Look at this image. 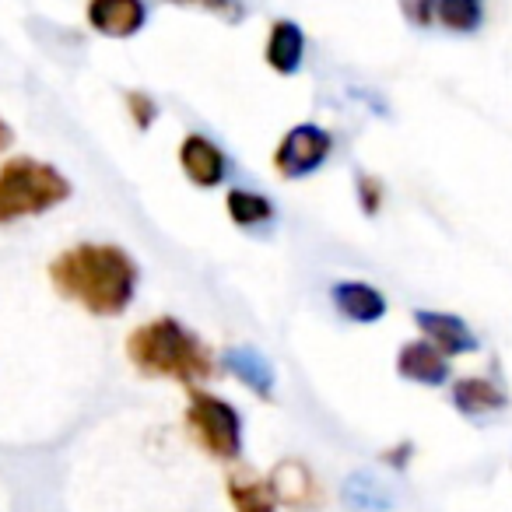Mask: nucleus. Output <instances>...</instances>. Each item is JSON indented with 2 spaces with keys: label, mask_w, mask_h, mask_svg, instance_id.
<instances>
[{
  "label": "nucleus",
  "mask_w": 512,
  "mask_h": 512,
  "mask_svg": "<svg viewBox=\"0 0 512 512\" xmlns=\"http://www.w3.org/2000/svg\"><path fill=\"white\" fill-rule=\"evenodd\" d=\"M355 193H358V204H362V214L376 218L379 207H383V183L376 176H369V172H358Z\"/></svg>",
  "instance_id": "obj_20"
},
{
  "label": "nucleus",
  "mask_w": 512,
  "mask_h": 512,
  "mask_svg": "<svg viewBox=\"0 0 512 512\" xmlns=\"http://www.w3.org/2000/svg\"><path fill=\"white\" fill-rule=\"evenodd\" d=\"M453 407L467 418H484V414H495L509 407V397L498 390L491 379L467 376L460 383H453Z\"/></svg>",
  "instance_id": "obj_14"
},
{
  "label": "nucleus",
  "mask_w": 512,
  "mask_h": 512,
  "mask_svg": "<svg viewBox=\"0 0 512 512\" xmlns=\"http://www.w3.org/2000/svg\"><path fill=\"white\" fill-rule=\"evenodd\" d=\"M46 274L60 299L78 302L92 316L127 313L137 295V281H141L134 256L113 242H78L53 256Z\"/></svg>",
  "instance_id": "obj_1"
},
{
  "label": "nucleus",
  "mask_w": 512,
  "mask_h": 512,
  "mask_svg": "<svg viewBox=\"0 0 512 512\" xmlns=\"http://www.w3.org/2000/svg\"><path fill=\"white\" fill-rule=\"evenodd\" d=\"M127 358L141 376L172 379V383H197L214 372L207 344L172 316H158L130 330Z\"/></svg>",
  "instance_id": "obj_2"
},
{
  "label": "nucleus",
  "mask_w": 512,
  "mask_h": 512,
  "mask_svg": "<svg viewBox=\"0 0 512 512\" xmlns=\"http://www.w3.org/2000/svg\"><path fill=\"white\" fill-rule=\"evenodd\" d=\"M186 432L214 460H239L242 414L228 400L204 390H190V400H186Z\"/></svg>",
  "instance_id": "obj_4"
},
{
  "label": "nucleus",
  "mask_w": 512,
  "mask_h": 512,
  "mask_svg": "<svg viewBox=\"0 0 512 512\" xmlns=\"http://www.w3.org/2000/svg\"><path fill=\"white\" fill-rule=\"evenodd\" d=\"M228 502L235 512H278V498L271 495L267 481H253V477H228L225 481Z\"/></svg>",
  "instance_id": "obj_17"
},
{
  "label": "nucleus",
  "mask_w": 512,
  "mask_h": 512,
  "mask_svg": "<svg viewBox=\"0 0 512 512\" xmlns=\"http://www.w3.org/2000/svg\"><path fill=\"white\" fill-rule=\"evenodd\" d=\"M85 18L106 39H134L148 25L144 0H88Z\"/></svg>",
  "instance_id": "obj_8"
},
{
  "label": "nucleus",
  "mask_w": 512,
  "mask_h": 512,
  "mask_svg": "<svg viewBox=\"0 0 512 512\" xmlns=\"http://www.w3.org/2000/svg\"><path fill=\"white\" fill-rule=\"evenodd\" d=\"M123 106H127L137 130H151V123L158 120V102L151 99L148 92H141V88H130V92L123 95Z\"/></svg>",
  "instance_id": "obj_19"
},
{
  "label": "nucleus",
  "mask_w": 512,
  "mask_h": 512,
  "mask_svg": "<svg viewBox=\"0 0 512 512\" xmlns=\"http://www.w3.org/2000/svg\"><path fill=\"white\" fill-rule=\"evenodd\" d=\"M169 4H197V8H207L211 15H218L221 22H242V4L239 0H169Z\"/></svg>",
  "instance_id": "obj_21"
},
{
  "label": "nucleus",
  "mask_w": 512,
  "mask_h": 512,
  "mask_svg": "<svg viewBox=\"0 0 512 512\" xmlns=\"http://www.w3.org/2000/svg\"><path fill=\"white\" fill-rule=\"evenodd\" d=\"M221 362H225V369L232 372V376L239 379L246 390H253L256 397H264V400L274 397L278 372H274L271 358H264L256 348H249V344H239V348H225Z\"/></svg>",
  "instance_id": "obj_12"
},
{
  "label": "nucleus",
  "mask_w": 512,
  "mask_h": 512,
  "mask_svg": "<svg viewBox=\"0 0 512 512\" xmlns=\"http://www.w3.org/2000/svg\"><path fill=\"white\" fill-rule=\"evenodd\" d=\"M267 488L278 502L295 505V509H306V505L320 502V481L302 460H281L278 467L267 477Z\"/></svg>",
  "instance_id": "obj_10"
},
{
  "label": "nucleus",
  "mask_w": 512,
  "mask_h": 512,
  "mask_svg": "<svg viewBox=\"0 0 512 512\" xmlns=\"http://www.w3.org/2000/svg\"><path fill=\"white\" fill-rule=\"evenodd\" d=\"M400 11L418 29H428L435 22V0H400Z\"/></svg>",
  "instance_id": "obj_22"
},
{
  "label": "nucleus",
  "mask_w": 512,
  "mask_h": 512,
  "mask_svg": "<svg viewBox=\"0 0 512 512\" xmlns=\"http://www.w3.org/2000/svg\"><path fill=\"white\" fill-rule=\"evenodd\" d=\"M330 302L351 323H379L386 316V295L369 281H337L330 288Z\"/></svg>",
  "instance_id": "obj_11"
},
{
  "label": "nucleus",
  "mask_w": 512,
  "mask_h": 512,
  "mask_svg": "<svg viewBox=\"0 0 512 512\" xmlns=\"http://www.w3.org/2000/svg\"><path fill=\"white\" fill-rule=\"evenodd\" d=\"M225 211L239 228L267 225V221L274 218V204L264 193H253V190H232L225 197Z\"/></svg>",
  "instance_id": "obj_18"
},
{
  "label": "nucleus",
  "mask_w": 512,
  "mask_h": 512,
  "mask_svg": "<svg viewBox=\"0 0 512 512\" xmlns=\"http://www.w3.org/2000/svg\"><path fill=\"white\" fill-rule=\"evenodd\" d=\"M341 495L355 512H390L393 509V488L386 481H379L376 474H369V470H355L351 477H344Z\"/></svg>",
  "instance_id": "obj_15"
},
{
  "label": "nucleus",
  "mask_w": 512,
  "mask_h": 512,
  "mask_svg": "<svg viewBox=\"0 0 512 512\" xmlns=\"http://www.w3.org/2000/svg\"><path fill=\"white\" fill-rule=\"evenodd\" d=\"M414 323H418L421 337H425V341L432 344L435 351H442L446 358H453V355H474V351L481 348L477 334L456 313L414 309Z\"/></svg>",
  "instance_id": "obj_7"
},
{
  "label": "nucleus",
  "mask_w": 512,
  "mask_h": 512,
  "mask_svg": "<svg viewBox=\"0 0 512 512\" xmlns=\"http://www.w3.org/2000/svg\"><path fill=\"white\" fill-rule=\"evenodd\" d=\"M179 165L200 190H214L228 179V155L207 134H186L179 144Z\"/></svg>",
  "instance_id": "obj_6"
},
{
  "label": "nucleus",
  "mask_w": 512,
  "mask_h": 512,
  "mask_svg": "<svg viewBox=\"0 0 512 512\" xmlns=\"http://www.w3.org/2000/svg\"><path fill=\"white\" fill-rule=\"evenodd\" d=\"M435 22L456 36H470L484 25V0H435Z\"/></svg>",
  "instance_id": "obj_16"
},
{
  "label": "nucleus",
  "mask_w": 512,
  "mask_h": 512,
  "mask_svg": "<svg viewBox=\"0 0 512 512\" xmlns=\"http://www.w3.org/2000/svg\"><path fill=\"white\" fill-rule=\"evenodd\" d=\"M264 60L274 74H292L302 71V60H306V32L299 22L292 18H278L267 32V46H264Z\"/></svg>",
  "instance_id": "obj_9"
},
{
  "label": "nucleus",
  "mask_w": 512,
  "mask_h": 512,
  "mask_svg": "<svg viewBox=\"0 0 512 512\" xmlns=\"http://www.w3.org/2000/svg\"><path fill=\"white\" fill-rule=\"evenodd\" d=\"M11 144H15V130L8 127V120L0 116V151H8Z\"/></svg>",
  "instance_id": "obj_23"
},
{
  "label": "nucleus",
  "mask_w": 512,
  "mask_h": 512,
  "mask_svg": "<svg viewBox=\"0 0 512 512\" xmlns=\"http://www.w3.org/2000/svg\"><path fill=\"white\" fill-rule=\"evenodd\" d=\"M397 372L400 379H411L418 386H442L449 383V358L428 341H411L397 351Z\"/></svg>",
  "instance_id": "obj_13"
},
{
  "label": "nucleus",
  "mask_w": 512,
  "mask_h": 512,
  "mask_svg": "<svg viewBox=\"0 0 512 512\" xmlns=\"http://www.w3.org/2000/svg\"><path fill=\"white\" fill-rule=\"evenodd\" d=\"M74 193L71 179L50 162L32 155H15L0 165V228L50 214Z\"/></svg>",
  "instance_id": "obj_3"
},
{
  "label": "nucleus",
  "mask_w": 512,
  "mask_h": 512,
  "mask_svg": "<svg viewBox=\"0 0 512 512\" xmlns=\"http://www.w3.org/2000/svg\"><path fill=\"white\" fill-rule=\"evenodd\" d=\"M334 151V134L320 123H299L274 148V169L285 179H306L320 169Z\"/></svg>",
  "instance_id": "obj_5"
}]
</instances>
